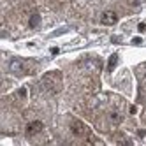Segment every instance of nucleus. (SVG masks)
Masks as SVG:
<instances>
[{"instance_id":"obj_1","label":"nucleus","mask_w":146,"mask_h":146,"mask_svg":"<svg viewBox=\"0 0 146 146\" xmlns=\"http://www.w3.org/2000/svg\"><path fill=\"white\" fill-rule=\"evenodd\" d=\"M40 88L46 93H51V95L58 93L62 90V74L58 70H51L48 74H44L42 79H40Z\"/></svg>"},{"instance_id":"obj_2","label":"nucleus","mask_w":146,"mask_h":146,"mask_svg":"<svg viewBox=\"0 0 146 146\" xmlns=\"http://www.w3.org/2000/svg\"><path fill=\"white\" fill-rule=\"evenodd\" d=\"M9 70L16 76H25V74H30L34 70V64L28 60H13L9 64Z\"/></svg>"},{"instance_id":"obj_3","label":"nucleus","mask_w":146,"mask_h":146,"mask_svg":"<svg viewBox=\"0 0 146 146\" xmlns=\"http://www.w3.org/2000/svg\"><path fill=\"white\" fill-rule=\"evenodd\" d=\"M70 132L74 135H78V137H88L90 135V129L81 120H72L70 121Z\"/></svg>"},{"instance_id":"obj_4","label":"nucleus","mask_w":146,"mask_h":146,"mask_svg":"<svg viewBox=\"0 0 146 146\" xmlns=\"http://www.w3.org/2000/svg\"><path fill=\"white\" fill-rule=\"evenodd\" d=\"M42 130H44V123L39 121V120L30 121V123L27 125V129H25L27 135H35V134H39V132H42Z\"/></svg>"},{"instance_id":"obj_5","label":"nucleus","mask_w":146,"mask_h":146,"mask_svg":"<svg viewBox=\"0 0 146 146\" xmlns=\"http://www.w3.org/2000/svg\"><path fill=\"white\" fill-rule=\"evenodd\" d=\"M100 21H102V25L111 27V25H114V23L118 21V14H116V13H113V11H106V13H102Z\"/></svg>"},{"instance_id":"obj_6","label":"nucleus","mask_w":146,"mask_h":146,"mask_svg":"<svg viewBox=\"0 0 146 146\" xmlns=\"http://www.w3.org/2000/svg\"><path fill=\"white\" fill-rule=\"evenodd\" d=\"M111 121H113L114 125L121 123V114H118V113H113V114H111Z\"/></svg>"},{"instance_id":"obj_7","label":"nucleus","mask_w":146,"mask_h":146,"mask_svg":"<svg viewBox=\"0 0 146 146\" xmlns=\"http://www.w3.org/2000/svg\"><path fill=\"white\" fill-rule=\"evenodd\" d=\"M39 19H40V18H39V14H34L32 18H30V27L35 28V27L39 25Z\"/></svg>"},{"instance_id":"obj_8","label":"nucleus","mask_w":146,"mask_h":146,"mask_svg":"<svg viewBox=\"0 0 146 146\" xmlns=\"http://www.w3.org/2000/svg\"><path fill=\"white\" fill-rule=\"evenodd\" d=\"M116 60H118V56H116V55H113V56L109 58V65H108V69H109V70H113V69H114V65H116Z\"/></svg>"}]
</instances>
